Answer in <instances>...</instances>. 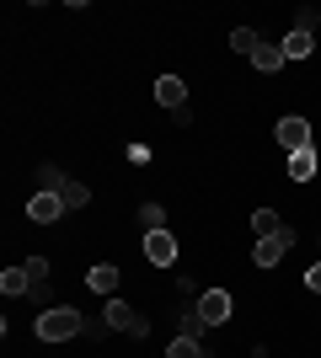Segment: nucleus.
<instances>
[{"label": "nucleus", "mask_w": 321, "mask_h": 358, "mask_svg": "<svg viewBox=\"0 0 321 358\" xmlns=\"http://www.w3.org/2000/svg\"><path fill=\"white\" fill-rule=\"evenodd\" d=\"M80 331H86V315L70 310V305H48V310L38 315V337H43V343H70Z\"/></svg>", "instance_id": "1"}, {"label": "nucleus", "mask_w": 321, "mask_h": 358, "mask_svg": "<svg viewBox=\"0 0 321 358\" xmlns=\"http://www.w3.org/2000/svg\"><path fill=\"white\" fill-rule=\"evenodd\" d=\"M161 224H166V209H161V203H139V230H145V236H155Z\"/></svg>", "instance_id": "15"}, {"label": "nucleus", "mask_w": 321, "mask_h": 358, "mask_svg": "<svg viewBox=\"0 0 321 358\" xmlns=\"http://www.w3.org/2000/svg\"><path fill=\"white\" fill-rule=\"evenodd\" d=\"M59 198H64V209H86V203H92V187H80V182H64Z\"/></svg>", "instance_id": "17"}, {"label": "nucleus", "mask_w": 321, "mask_h": 358, "mask_svg": "<svg viewBox=\"0 0 321 358\" xmlns=\"http://www.w3.org/2000/svg\"><path fill=\"white\" fill-rule=\"evenodd\" d=\"M193 305H199L204 327H225V321H230V310H236V305H230V294H225V289H204V294L193 299Z\"/></svg>", "instance_id": "2"}, {"label": "nucleus", "mask_w": 321, "mask_h": 358, "mask_svg": "<svg viewBox=\"0 0 321 358\" xmlns=\"http://www.w3.org/2000/svg\"><path fill=\"white\" fill-rule=\"evenodd\" d=\"M294 27L311 32V27H316V11H311V6H300V11H294Z\"/></svg>", "instance_id": "21"}, {"label": "nucleus", "mask_w": 321, "mask_h": 358, "mask_svg": "<svg viewBox=\"0 0 321 358\" xmlns=\"http://www.w3.org/2000/svg\"><path fill=\"white\" fill-rule=\"evenodd\" d=\"M284 59H311V48H316V38H311L306 27H290V38H284Z\"/></svg>", "instance_id": "10"}, {"label": "nucleus", "mask_w": 321, "mask_h": 358, "mask_svg": "<svg viewBox=\"0 0 321 358\" xmlns=\"http://www.w3.org/2000/svg\"><path fill=\"white\" fill-rule=\"evenodd\" d=\"M306 289H311V294H321V262H316V268H306Z\"/></svg>", "instance_id": "22"}, {"label": "nucleus", "mask_w": 321, "mask_h": 358, "mask_svg": "<svg viewBox=\"0 0 321 358\" xmlns=\"http://www.w3.org/2000/svg\"><path fill=\"white\" fill-rule=\"evenodd\" d=\"M27 273H32V284H43L48 278V257H27Z\"/></svg>", "instance_id": "20"}, {"label": "nucleus", "mask_w": 321, "mask_h": 358, "mask_svg": "<svg viewBox=\"0 0 321 358\" xmlns=\"http://www.w3.org/2000/svg\"><path fill=\"white\" fill-rule=\"evenodd\" d=\"M86 289H92V294L118 299V268H113V262H97V268L86 273Z\"/></svg>", "instance_id": "8"}, {"label": "nucleus", "mask_w": 321, "mask_h": 358, "mask_svg": "<svg viewBox=\"0 0 321 358\" xmlns=\"http://www.w3.org/2000/svg\"><path fill=\"white\" fill-rule=\"evenodd\" d=\"M145 257H150L155 268H171V262H177V236H171V230H155V236H145Z\"/></svg>", "instance_id": "6"}, {"label": "nucleus", "mask_w": 321, "mask_h": 358, "mask_svg": "<svg viewBox=\"0 0 321 358\" xmlns=\"http://www.w3.org/2000/svg\"><path fill=\"white\" fill-rule=\"evenodd\" d=\"M0 294H32V273L27 268H6V273H0Z\"/></svg>", "instance_id": "12"}, {"label": "nucleus", "mask_w": 321, "mask_h": 358, "mask_svg": "<svg viewBox=\"0 0 321 358\" xmlns=\"http://www.w3.org/2000/svg\"><path fill=\"white\" fill-rule=\"evenodd\" d=\"M64 214H70V209H64L59 193H32V198H27V220H32V224H59Z\"/></svg>", "instance_id": "3"}, {"label": "nucleus", "mask_w": 321, "mask_h": 358, "mask_svg": "<svg viewBox=\"0 0 321 358\" xmlns=\"http://www.w3.org/2000/svg\"><path fill=\"white\" fill-rule=\"evenodd\" d=\"M252 64H257L262 75H273V70H284L290 59H284V48H278V43H262L257 54H252Z\"/></svg>", "instance_id": "13"}, {"label": "nucleus", "mask_w": 321, "mask_h": 358, "mask_svg": "<svg viewBox=\"0 0 321 358\" xmlns=\"http://www.w3.org/2000/svg\"><path fill=\"white\" fill-rule=\"evenodd\" d=\"M294 246V230H278V236H262L257 246H252V262H257V268H273L278 257L290 252Z\"/></svg>", "instance_id": "5"}, {"label": "nucleus", "mask_w": 321, "mask_h": 358, "mask_svg": "<svg viewBox=\"0 0 321 358\" xmlns=\"http://www.w3.org/2000/svg\"><path fill=\"white\" fill-rule=\"evenodd\" d=\"M166 358H209V353H204L199 337H183V331H177V337H171V348H166Z\"/></svg>", "instance_id": "14"}, {"label": "nucleus", "mask_w": 321, "mask_h": 358, "mask_svg": "<svg viewBox=\"0 0 321 358\" xmlns=\"http://www.w3.org/2000/svg\"><path fill=\"white\" fill-rule=\"evenodd\" d=\"M155 102H166V113H177V107H187V86L177 75H161L155 80Z\"/></svg>", "instance_id": "9"}, {"label": "nucleus", "mask_w": 321, "mask_h": 358, "mask_svg": "<svg viewBox=\"0 0 321 358\" xmlns=\"http://www.w3.org/2000/svg\"><path fill=\"white\" fill-rule=\"evenodd\" d=\"M204 331V315H199V305L193 310H183V337H199Z\"/></svg>", "instance_id": "19"}, {"label": "nucleus", "mask_w": 321, "mask_h": 358, "mask_svg": "<svg viewBox=\"0 0 321 358\" xmlns=\"http://www.w3.org/2000/svg\"><path fill=\"white\" fill-rule=\"evenodd\" d=\"M278 145L290 150V155L294 150H311V123L300 118V113H284V118H278Z\"/></svg>", "instance_id": "4"}, {"label": "nucleus", "mask_w": 321, "mask_h": 358, "mask_svg": "<svg viewBox=\"0 0 321 358\" xmlns=\"http://www.w3.org/2000/svg\"><path fill=\"white\" fill-rule=\"evenodd\" d=\"M107 327H113V331H129V337H145V321H139L123 299H107Z\"/></svg>", "instance_id": "7"}, {"label": "nucleus", "mask_w": 321, "mask_h": 358, "mask_svg": "<svg viewBox=\"0 0 321 358\" xmlns=\"http://www.w3.org/2000/svg\"><path fill=\"white\" fill-rule=\"evenodd\" d=\"M316 171H321L316 150H294V155H290V177H294V182H311Z\"/></svg>", "instance_id": "11"}, {"label": "nucleus", "mask_w": 321, "mask_h": 358, "mask_svg": "<svg viewBox=\"0 0 321 358\" xmlns=\"http://www.w3.org/2000/svg\"><path fill=\"white\" fill-rule=\"evenodd\" d=\"M252 230H257V241H262V236H278V230H284V220H278L273 209H257V214H252Z\"/></svg>", "instance_id": "16"}, {"label": "nucleus", "mask_w": 321, "mask_h": 358, "mask_svg": "<svg viewBox=\"0 0 321 358\" xmlns=\"http://www.w3.org/2000/svg\"><path fill=\"white\" fill-rule=\"evenodd\" d=\"M230 48H236V54H257L262 38H257L252 27H236V32H230Z\"/></svg>", "instance_id": "18"}]
</instances>
